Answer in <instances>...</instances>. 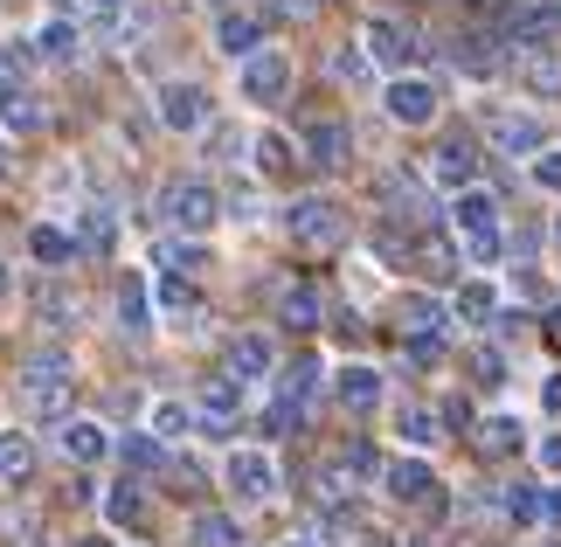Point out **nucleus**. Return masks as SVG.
Here are the masks:
<instances>
[{"instance_id":"obj_1","label":"nucleus","mask_w":561,"mask_h":547,"mask_svg":"<svg viewBox=\"0 0 561 547\" xmlns=\"http://www.w3.org/2000/svg\"><path fill=\"white\" fill-rule=\"evenodd\" d=\"M375 471H381L375 444H347V451L333 457V465H319V471H312V499H319L327 513L347 520V513H354V499H360V486H368Z\"/></svg>"},{"instance_id":"obj_2","label":"nucleus","mask_w":561,"mask_h":547,"mask_svg":"<svg viewBox=\"0 0 561 547\" xmlns=\"http://www.w3.org/2000/svg\"><path fill=\"white\" fill-rule=\"evenodd\" d=\"M285 229H291L298 250H340L354 236V215H347V202H333V194H306V202H291Z\"/></svg>"},{"instance_id":"obj_3","label":"nucleus","mask_w":561,"mask_h":547,"mask_svg":"<svg viewBox=\"0 0 561 547\" xmlns=\"http://www.w3.org/2000/svg\"><path fill=\"white\" fill-rule=\"evenodd\" d=\"M21 396L42 423H56V415H70V361L62 354H28L21 361Z\"/></svg>"},{"instance_id":"obj_4","label":"nucleus","mask_w":561,"mask_h":547,"mask_svg":"<svg viewBox=\"0 0 561 547\" xmlns=\"http://www.w3.org/2000/svg\"><path fill=\"white\" fill-rule=\"evenodd\" d=\"M458 236H465V257L471 264H500V202L492 194H479V187H465L458 194Z\"/></svg>"},{"instance_id":"obj_5","label":"nucleus","mask_w":561,"mask_h":547,"mask_svg":"<svg viewBox=\"0 0 561 547\" xmlns=\"http://www.w3.org/2000/svg\"><path fill=\"white\" fill-rule=\"evenodd\" d=\"M215 215H222V194H215L208 181H174L160 194V223L181 229V236H208Z\"/></svg>"},{"instance_id":"obj_6","label":"nucleus","mask_w":561,"mask_h":547,"mask_svg":"<svg viewBox=\"0 0 561 547\" xmlns=\"http://www.w3.org/2000/svg\"><path fill=\"white\" fill-rule=\"evenodd\" d=\"M513 49H554L561 42V8L554 0H513V14L500 21Z\"/></svg>"},{"instance_id":"obj_7","label":"nucleus","mask_w":561,"mask_h":547,"mask_svg":"<svg viewBox=\"0 0 561 547\" xmlns=\"http://www.w3.org/2000/svg\"><path fill=\"white\" fill-rule=\"evenodd\" d=\"M423 181H437V187H471L479 181V146H471L465 133H450V139H437L430 146V167H423Z\"/></svg>"},{"instance_id":"obj_8","label":"nucleus","mask_w":561,"mask_h":547,"mask_svg":"<svg viewBox=\"0 0 561 547\" xmlns=\"http://www.w3.org/2000/svg\"><path fill=\"white\" fill-rule=\"evenodd\" d=\"M222 486L236 499H271L277 492V465H271V451H229V465H222Z\"/></svg>"},{"instance_id":"obj_9","label":"nucleus","mask_w":561,"mask_h":547,"mask_svg":"<svg viewBox=\"0 0 561 547\" xmlns=\"http://www.w3.org/2000/svg\"><path fill=\"white\" fill-rule=\"evenodd\" d=\"M360 49L375 56V70H388V77H409V56H416V35H409L402 21H368V29H360Z\"/></svg>"},{"instance_id":"obj_10","label":"nucleus","mask_w":561,"mask_h":547,"mask_svg":"<svg viewBox=\"0 0 561 547\" xmlns=\"http://www.w3.org/2000/svg\"><path fill=\"white\" fill-rule=\"evenodd\" d=\"M291 91V62H285V49H256V56H243V98L250 104H277Z\"/></svg>"},{"instance_id":"obj_11","label":"nucleus","mask_w":561,"mask_h":547,"mask_svg":"<svg viewBox=\"0 0 561 547\" xmlns=\"http://www.w3.org/2000/svg\"><path fill=\"white\" fill-rule=\"evenodd\" d=\"M485 139L500 152H541V118H534V112H506V104H485Z\"/></svg>"},{"instance_id":"obj_12","label":"nucleus","mask_w":561,"mask_h":547,"mask_svg":"<svg viewBox=\"0 0 561 547\" xmlns=\"http://www.w3.org/2000/svg\"><path fill=\"white\" fill-rule=\"evenodd\" d=\"M388 112H396V125H430L444 112V98H437L430 77H396V83H388Z\"/></svg>"},{"instance_id":"obj_13","label":"nucleus","mask_w":561,"mask_h":547,"mask_svg":"<svg viewBox=\"0 0 561 547\" xmlns=\"http://www.w3.org/2000/svg\"><path fill=\"white\" fill-rule=\"evenodd\" d=\"M160 125H167V133H208V91H194V83H167V91H160Z\"/></svg>"},{"instance_id":"obj_14","label":"nucleus","mask_w":561,"mask_h":547,"mask_svg":"<svg viewBox=\"0 0 561 547\" xmlns=\"http://www.w3.org/2000/svg\"><path fill=\"white\" fill-rule=\"evenodd\" d=\"M271 367H277V354H271L264 333H236V340L222 346V375H236V381H264Z\"/></svg>"},{"instance_id":"obj_15","label":"nucleus","mask_w":561,"mask_h":547,"mask_svg":"<svg viewBox=\"0 0 561 547\" xmlns=\"http://www.w3.org/2000/svg\"><path fill=\"white\" fill-rule=\"evenodd\" d=\"M194 415H202V430H215V436L236 430V415H243V381H236V375H215L202 388V409H194Z\"/></svg>"},{"instance_id":"obj_16","label":"nucleus","mask_w":561,"mask_h":547,"mask_svg":"<svg viewBox=\"0 0 561 547\" xmlns=\"http://www.w3.org/2000/svg\"><path fill=\"white\" fill-rule=\"evenodd\" d=\"M306 160L312 167H327V173H340L354 160V133L340 118H312V133H306Z\"/></svg>"},{"instance_id":"obj_17","label":"nucleus","mask_w":561,"mask_h":547,"mask_svg":"<svg viewBox=\"0 0 561 547\" xmlns=\"http://www.w3.org/2000/svg\"><path fill=\"white\" fill-rule=\"evenodd\" d=\"M381 478H388V499H402V506H430V499L444 492L437 478H430V465H423V457H396V465H388Z\"/></svg>"},{"instance_id":"obj_18","label":"nucleus","mask_w":561,"mask_h":547,"mask_svg":"<svg viewBox=\"0 0 561 547\" xmlns=\"http://www.w3.org/2000/svg\"><path fill=\"white\" fill-rule=\"evenodd\" d=\"M520 83L541 104H561V49H527L520 56Z\"/></svg>"},{"instance_id":"obj_19","label":"nucleus","mask_w":561,"mask_h":547,"mask_svg":"<svg viewBox=\"0 0 561 547\" xmlns=\"http://www.w3.org/2000/svg\"><path fill=\"white\" fill-rule=\"evenodd\" d=\"M62 451H70L77 465H98V457H112V430L91 423V415H77V423H62Z\"/></svg>"},{"instance_id":"obj_20","label":"nucleus","mask_w":561,"mask_h":547,"mask_svg":"<svg viewBox=\"0 0 561 547\" xmlns=\"http://www.w3.org/2000/svg\"><path fill=\"white\" fill-rule=\"evenodd\" d=\"M28 471H35V436L0 430V486H28Z\"/></svg>"},{"instance_id":"obj_21","label":"nucleus","mask_w":561,"mask_h":547,"mask_svg":"<svg viewBox=\"0 0 561 547\" xmlns=\"http://www.w3.org/2000/svg\"><path fill=\"white\" fill-rule=\"evenodd\" d=\"M118 319H125V333H153V298H146V277L139 271L118 277Z\"/></svg>"},{"instance_id":"obj_22","label":"nucleus","mask_w":561,"mask_h":547,"mask_svg":"<svg viewBox=\"0 0 561 547\" xmlns=\"http://www.w3.org/2000/svg\"><path fill=\"white\" fill-rule=\"evenodd\" d=\"M319 319H327V298H319L312 284H298V292L277 298V326H291V333H312Z\"/></svg>"},{"instance_id":"obj_23","label":"nucleus","mask_w":561,"mask_h":547,"mask_svg":"<svg viewBox=\"0 0 561 547\" xmlns=\"http://www.w3.org/2000/svg\"><path fill=\"white\" fill-rule=\"evenodd\" d=\"M479 451L485 457H520L527 451V423L520 415H492V423H479Z\"/></svg>"},{"instance_id":"obj_24","label":"nucleus","mask_w":561,"mask_h":547,"mask_svg":"<svg viewBox=\"0 0 561 547\" xmlns=\"http://www.w3.org/2000/svg\"><path fill=\"white\" fill-rule=\"evenodd\" d=\"M77 49H83V35L70 29V21H42L35 29V56L42 62H77Z\"/></svg>"},{"instance_id":"obj_25","label":"nucleus","mask_w":561,"mask_h":547,"mask_svg":"<svg viewBox=\"0 0 561 547\" xmlns=\"http://www.w3.org/2000/svg\"><path fill=\"white\" fill-rule=\"evenodd\" d=\"M215 42H222L229 56H256V49H264V21H250V14H222Z\"/></svg>"},{"instance_id":"obj_26","label":"nucleus","mask_w":561,"mask_h":547,"mask_svg":"<svg viewBox=\"0 0 561 547\" xmlns=\"http://www.w3.org/2000/svg\"><path fill=\"white\" fill-rule=\"evenodd\" d=\"M319 381H327V367H319L312 354H298V361L285 367V381H277V402H291V409H298V402H306Z\"/></svg>"},{"instance_id":"obj_27","label":"nucleus","mask_w":561,"mask_h":547,"mask_svg":"<svg viewBox=\"0 0 561 547\" xmlns=\"http://www.w3.org/2000/svg\"><path fill=\"white\" fill-rule=\"evenodd\" d=\"M416 271L423 277H458V243H450V236H423V243H416Z\"/></svg>"},{"instance_id":"obj_28","label":"nucleus","mask_w":561,"mask_h":547,"mask_svg":"<svg viewBox=\"0 0 561 547\" xmlns=\"http://www.w3.org/2000/svg\"><path fill=\"white\" fill-rule=\"evenodd\" d=\"M340 402H347L354 415H368L381 402V375L375 367H347V375H340Z\"/></svg>"},{"instance_id":"obj_29","label":"nucleus","mask_w":561,"mask_h":547,"mask_svg":"<svg viewBox=\"0 0 561 547\" xmlns=\"http://www.w3.org/2000/svg\"><path fill=\"white\" fill-rule=\"evenodd\" d=\"M396 326H402V333H437L444 340V305L437 298H402L396 305Z\"/></svg>"},{"instance_id":"obj_30","label":"nucleus","mask_w":561,"mask_h":547,"mask_svg":"<svg viewBox=\"0 0 561 547\" xmlns=\"http://www.w3.org/2000/svg\"><path fill=\"white\" fill-rule=\"evenodd\" d=\"M437 430H444L437 409H423V402H402L396 409V436H409V444H437Z\"/></svg>"},{"instance_id":"obj_31","label":"nucleus","mask_w":561,"mask_h":547,"mask_svg":"<svg viewBox=\"0 0 561 547\" xmlns=\"http://www.w3.org/2000/svg\"><path fill=\"white\" fill-rule=\"evenodd\" d=\"M250 152H256V173H271V181H285V173L298 167L285 133H256V146H250Z\"/></svg>"},{"instance_id":"obj_32","label":"nucleus","mask_w":561,"mask_h":547,"mask_svg":"<svg viewBox=\"0 0 561 547\" xmlns=\"http://www.w3.org/2000/svg\"><path fill=\"white\" fill-rule=\"evenodd\" d=\"M77 250H91V257H112L118 250V223L104 208H91L83 215V229H77Z\"/></svg>"},{"instance_id":"obj_33","label":"nucleus","mask_w":561,"mask_h":547,"mask_svg":"<svg viewBox=\"0 0 561 547\" xmlns=\"http://www.w3.org/2000/svg\"><path fill=\"white\" fill-rule=\"evenodd\" d=\"M194 547H243V527L229 513H202L194 520Z\"/></svg>"},{"instance_id":"obj_34","label":"nucleus","mask_w":561,"mask_h":547,"mask_svg":"<svg viewBox=\"0 0 561 547\" xmlns=\"http://www.w3.org/2000/svg\"><path fill=\"white\" fill-rule=\"evenodd\" d=\"M28 250H35V264H70V257H77V243H70L62 229H49V223L28 236Z\"/></svg>"},{"instance_id":"obj_35","label":"nucleus","mask_w":561,"mask_h":547,"mask_svg":"<svg viewBox=\"0 0 561 547\" xmlns=\"http://www.w3.org/2000/svg\"><path fill=\"white\" fill-rule=\"evenodd\" d=\"M0 118H8V125H42L28 83H0Z\"/></svg>"},{"instance_id":"obj_36","label":"nucleus","mask_w":561,"mask_h":547,"mask_svg":"<svg viewBox=\"0 0 561 547\" xmlns=\"http://www.w3.org/2000/svg\"><path fill=\"white\" fill-rule=\"evenodd\" d=\"M500 506H506L513 527H534V520H541V486H506Z\"/></svg>"},{"instance_id":"obj_37","label":"nucleus","mask_w":561,"mask_h":547,"mask_svg":"<svg viewBox=\"0 0 561 547\" xmlns=\"http://www.w3.org/2000/svg\"><path fill=\"white\" fill-rule=\"evenodd\" d=\"M167 486H174V499H202V486H208V478H202V465H194V457H167Z\"/></svg>"},{"instance_id":"obj_38","label":"nucleus","mask_w":561,"mask_h":547,"mask_svg":"<svg viewBox=\"0 0 561 547\" xmlns=\"http://www.w3.org/2000/svg\"><path fill=\"white\" fill-rule=\"evenodd\" d=\"M458 70L492 77V70H500V49H492V42H479V35H465V42H458Z\"/></svg>"},{"instance_id":"obj_39","label":"nucleus","mask_w":561,"mask_h":547,"mask_svg":"<svg viewBox=\"0 0 561 547\" xmlns=\"http://www.w3.org/2000/svg\"><path fill=\"white\" fill-rule=\"evenodd\" d=\"M28 62H35V42H0V83H28Z\"/></svg>"},{"instance_id":"obj_40","label":"nucleus","mask_w":561,"mask_h":547,"mask_svg":"<svg viewBox=\"0 0 561 547\" xmlns=\"http://www.w3.org/2000/svg\"><path fill=\"white\" fill-rule=\"evenodd\" d=\"M492 312H500L492 284H465V292H458V319H471V326H479V319H492Z\"/></svg>"},{"instance_id":"obj_41","label":"nucleus","mask_w":561,"mask_h":547,"mask_svg":"<svg viewBox=\"0 0 561 547\" xmlns=\"http://www.w3.org/2000/svg\"><path fill=\"white\" fill-rule=\"evenodd\" d=\"M112 520H118V527H139V520H146L139 486H118V492H112Z\"/></svg>"},{"instance_id":"obj_42","label":"nucleus","mask_w":561,"mask_h":547,"mask_svg":"<svg viewBox=\"0 0 561 547\" xmlns=\"http://www.w3.org/2000/svg\"><path fill=\"white\" fill-rule=\"evenodd\" d=\"M471 375H479L485 388H500L506 381V354H500V346H479V354H471Z\"/></svg>"},{"instance_id":"obj_43","label":"nucleus","mask_w":561,"mask_h":547,"mask_svg":"<svg viewBox=\"0 0 561 547\" xmlns=\"http://www.w3.org/2000/svg\"><path fill=\"white\" fill-rule=\"evenodd\" d=\"M35 312H42V319H56V326H70V319L83 312V305H77L70 292H42V298H35Z\"/></svg>"},{"instance_id":"obj_44","label":"nucleus","mask_w":561,"mask_h":547,"mask_svg":"<svg viewBox=\"0 0 561 547\" xmlns=\"http://www.w3.org/2000/svg\"><path fill=\"white\" fill-rule=\"evenodd\" d=\"M125 465H133V471H146V465H167V457H160V436H153V430H146V436H133V444H125Z\"/></svg>"},{"instance_id":"obj_45","label":"nucleus","mask_w":561,"mask_h":547,"mask_svg":"<svg viewBox=\"0 0 561 547\" xmlns=\"http://www.w3.org/2000/svg\"><path fill=\"white\" fill-rule=\"evenodd\" d=\"M187 423H194V415L181 402H153V436H181Z\"/></svg>"},{"instance_id":"obj_46","label":"nucleus","mask_w":561,"mask_h":547,"mask_svg":"<svg viewBox=\"0 0 561 547\" xmlns=\"http://www.w3.org/2000/svg\"><path fill=\"white\" fill-rule=\"evenodd\" d=\"M208 152L215 160H236V152H243V133H236V125H208Z\"/></svg>"},{"instance_id":"obj_47","label":"nucleus","mask_w":561,"mask_h":547,"mask_svg":"<svg viewBox=\"0 0 561 547\" xmlns=\"http://www.w3.org/2000/svg\"><path fill=\"white\" fill-rule=\"evenodd\" d=\"M534 187H541V194H561V152H541V160H534Z\"/></svg>"},{"instance_id":"obj_48","label":"nucleus","mask_w":561,"mask_h":547,"mask_svg":"<svg viewBox=\"0 0 561 547\" xmlns=\"http://www.w3.org/2000/svg\"><path fill=\"white\" fill-rule=\"evenodd\" d=\"M160 298L174 305V312H194V284L187 277H160Z\"/></svg>"},{"instance_id":"obj_49","label":"nucleus","mask_w":561,"mask_h":547,"mask_svg":"<svg viewBox=\"0 0 561 547\" xmlns=\"http://www.w3.org/2000/svg\"><path fill=\"white\" fill-rule=\"evenodd\" d=\"M360 70H368V62H360V49H340V56H333V77H347V83H354Z\"/></svg>"},{"instance_id":"obj_50","label":"nucleus","mask_w":561,"mask_h":547,"mask_svg":"<svg viewBox=\"0 0 561 547\" xmlns=\"http://www.w3.org/2000/svg\"><path fill=\"white\" fill-rule=\"evenodd\" d=\"M437 415H444V430H471V409H465V402H444Z\"/></svg>"},{"instance_id":"obj_51","label":"nucleus","mask_w":561,"mask_h":547,"mask_svg":"<svg viewBox=\"0 0 561 547\" xmlns=\"http://www.w3.org/2000/svg\"><path fill=\"white\" fill-rule=\"evenodd\" d=\"M541 465L561 478V430H554V436H541Z\"/></svg>"},{"instance_id":"obj_52","label":"nucleus","mask_w":561,"mask_h":547,"mask_svg":"<svg viewBox=\"0 0 561 547\" xmlns=\"http://www.w3.org/2000/svg\"><path fill=\"white\" fill-rule=\"evenodd\" d=\"M541 520H554V527H561V486H548V492H541Z\"/></svg>"},{"instance_id":"obj_53","label":"nucleus","mask_w":561,"mask_h":547,"mask_svg":"<svg viewBox=\"0 0 561 547\" xmlns=\"http://www.w3.org/2000/svg\"><path fill=\"white\" fill-rule=\"evenodd\" d=\"M541 402H548V415H561V375H548V381H541Z\"/></svg>"},{"instance_id":"obj_54","label":"nucleus","mask_w":561,"mask_h":547,"mask_svg":"<svg viewBox=\"0 0 561 547\" xmlns=\"http://www.w3.org/2000/svg\"><path fill=\"white\" fill-rule=\"evenodd\" d=\"M83 8H91V14H118L125 0H83Z\"/></svg>"},{"instance_id":"obj_55","label":"nucleus","mask_w":561,"mask_h":547,"mask_svg":"<svg viewBox=\"0 0 561 547\" xmlns=\"http://www.w3.org/2000/svg\"><path fill=\"white\" fill-rule=\"evenodd\" d=\"M548 340L561 346V305H554V312H548Z\"/></svg>"},{"instance_id":"obj_56","label":"nucleus","mask_w":561,"mask_h":547,"mask_svg":"<svg viewBox=\"0 0 561 547\" xmlns=\"http://www.w3.org/2000/svg\"><path fill=\"white\" fill-rule=\"evenodd\" d=\"M77 547H118V540L112 534H91V540H77Z\"/></svg>"},{"instance_id":"obj_57","label":"nucleus","mask_w":561,"mask_h":547,"mask_svg":"<svg viewBox=\"0 0 561 547\" xmlns=\"http://www.w3.org/2000/svg\"><path fill=\"white\" fill-rule=\"evenodd\" d=\"M360 547H396V540H388V534H368V540H360Z\"/></svg>"},{"instance_id":"obj_58","label":"nucleus","mask_w":561,"mask_h":547,"mask_svg":"<svg viewBox=\"0 0 561 547\" xmlns=\"http://www.w3.org/2000/svg\"><path fill=\"white\" fill-rule=\"evenodd\" d=\"M8 167H14V160H8V146H0V173H8Z\"/></svg>"},{"instance_id":"obj_59","label":"nucleus","mask_w":561,"mask_h":547,"mask_svg":"<svg viewBox=\"0 0 561 547\" xmlns=\"http://www.w3.org/2000/svg\"><path fill=\"white\" fill-rule=\"evenodd\" d=\"M0 298H8V271H0Z\"/></svg>"},{"instance_id":"obj_60","label":"nucleus","mask_w":561,"mask_h":547,"mask_svg":"<svg viewBox=\"0 0 561 547\" xmlns=\"http://www.w3.org/2000/svg\"><path fill=\"white\" fill-rule=\"evenodd\" d=\"M298 547H319V540H298Z\"/></svg>"},{"instance_id":"obj_61","label":"nucleus","mask_w":561,"mask_h":547,"mask_svg":"<svg viewBox=\"0 0 561 547\" xmlns=\"http://www.w3.org/2000/svg\"><path fill=\"white\" fill-rule=\"evenodd\" d=\"M416 547H437V540H416Z\"/></svg>"},{"instance_id":"obj_62","label":"nucleus","mask_w":561,"mask_h":547,"mask_svg":"<svg viewBox=\"0 0 561 547\" xmlns=\"http://www.w3.org/2000/svg\"><path fill=\"white\" fill-rule=\"evenodd\" d=\"M208 8H222V0H208Z\"/></svg>"},{"instance_id":"obj_63","label":"nucleus","mask_w":561,"mask_h":547,"mask_svg":"<svg viewBox=\"0 0 561 547\" xmlns=\"http://www.w3.org/2000/svg\"><path fill=\"white\" fill-rule=\"evenodd\" d=\"M554 547H561V540H554Z\"/></svg>"}]
</instances>
